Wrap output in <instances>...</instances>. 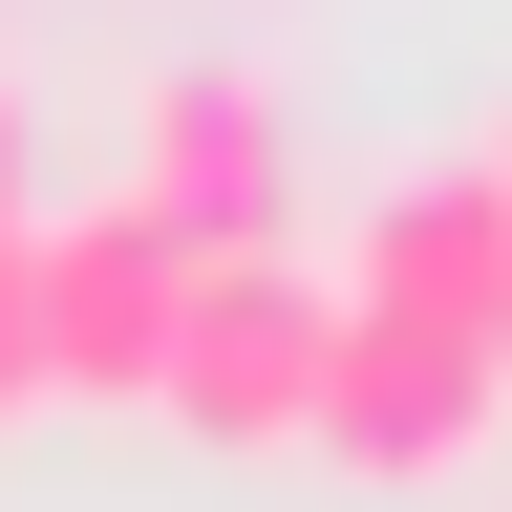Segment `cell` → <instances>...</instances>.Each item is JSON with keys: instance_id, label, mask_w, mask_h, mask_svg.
I'll return each mask as SVG.
<instances>
[{"instance_id": "obj_1", "label": "cell", "mask_w": 512, "mask_h": 512, "mask_svg": "<svg viewBox=\"0 0 512 512\" xmlns=\"http://www.w3.org/2000/svg\"><path fill=\"white\" fill-rule=\"evenodd\" d=\"M320 342H342V299H320L299 256H192V299H171V384H150V406H171L192 448H299Z\"/></svg>"}, {"instance_id": "obj_2", "label": "cell", "mask_w": 512, "mask_h": 512, "mask_svg": "<svg viewBox=\"0 0 512 512\" xmlns=\"http://www.w3.org/2000/svg\"><path fill=\"white\" fill-rule=\"evenodd\" d=\"M171 299H192V256L128 214H43L22 235V342H43V406H150L171 384Z\"/></svg>"}, {"instance_id": "obj_3", "label": "cell", "mask_w": 512, "mask_h": 512, "mask_svg": "<svg viewBox=\"0 0 512 512\" xmlns=\"http://www.w3.org/2000/svg\"><path fill=\"white\" fill-rule=\"evenodd\" d=\"M491 406H512V363H491V342H448V320H363V299H342L299 448H342V470L427 491V470H470V448H491Z\"/></svg>"}, {"instance_id": "obj_4", "label": "cell", "mask_w": 512, "mask_h": 512, "mask_svg": "<svg viewBox=\"0 0 512 512\" xmlns=\"http://www.w3.org/2000/svg\"><path fill=\"white\" fill-rule=\"evenodd\" d=\"M128 214L171 256H278V86L256 64H171L128 128Z\"/></svg>"}, {"instance_id": "obj_5", "label": "cell", "mask_w": 512, "mask_h": 512, "mask_svg": "<svg viewBox=\"0 0 512 512\" xmlns=\"http://www.w3.org/2000/svg\"><path fill=\"white\" fill-rule=\"evenodd\" d=\"M363 320H448V342H491V299H512V171L470 150V171H406L363 214V278H342Z\"/></svg>"}, {"instance_id": "obj_6", "label": "cell", "mask_w": 512, "mask_h": 512, "mask_svg": "<svg viewBox=\"0 0 512 512\" xmlns=\"http://www.w3.org/2000/svg\"><path fill=\"white\" fill-rule=\"evenodd\" d=\"M43 406V342H22V256H0V427Z\"/></svg>"}, {"instance_id": "obj_7", "label": "cell", "mask_w": 512, "mask_h": 512, "mask_svg": "<svg viewBox=\"0 0 512 512\" xmlns=\"http://www.w3.org/2000/svg\"><path fill=\"white\" fill-rule=\"evenodd\" d=\"M43 235V192H22V107H0V256H22Z\"/></svg>"}, {"instance_id": "obj_8", "label": "cell", "mask_w": 512, "mask_h": 512, "mask_svg": "<svg viewBox=\"0 0 512 512\" xmlns=\"http://www.w3.org/2000/svg\"><path fill=\"white\" fill-rule=\"evenodd\" d=\"M491 171H512V128H491Z\"/></svg>"}]
</instances>
